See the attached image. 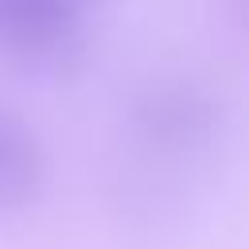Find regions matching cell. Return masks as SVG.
<instances>
[{"instance_id":"1","label":"cell","mask_w":249,"mask_h":249,"mask_svg":"<svg viewBox=\"0 0 249 249\" xmlns=\"http://www.w3.org/2000/svg\"><path fill=\"white\" fill-rule=\"evenodd\" d=\"M101 0H0V43L23 54L58 51Z\"/></svg>"},{"instance_id":"2","label":"cell","mask_w":249,"mask_h":249,"mask_svg":"<svg viewBox=\"0 0 249 249\" xmlns=\"http://www.w3.org/2000/svg\"><path fill=\"white\" fill-rule=\"evenodd\" d=\"M47 175V156L31 124L0 109V210L27 206Z\"/></svg>"}]
</instances>
